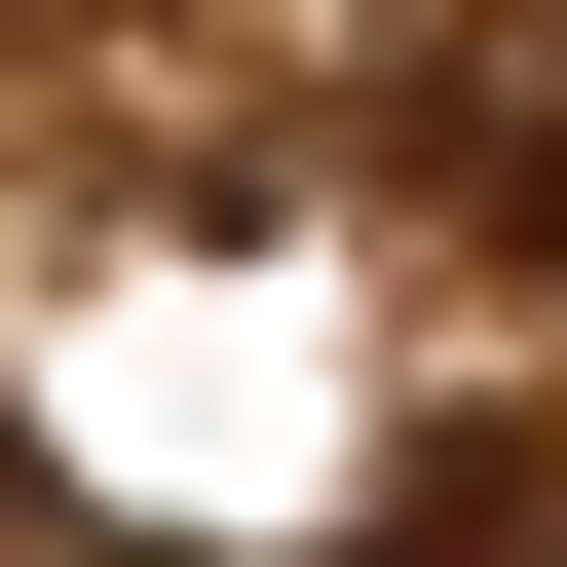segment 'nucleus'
Segmentation results:
<instances>
[{
    "label": "nucleus",
    "mask_w": 567,
    "mask_h": 567,
    "mask_svg": "<svg viewBox=\"0 0 567 567\" xmlns=\"http://www.w3.org/2000/svg\"><path fill=\"white\" fill-rule=\"evenodd\" d=\"M454 567H492V529H454Z\"/></svg>",
    "instance_id": "f03ea898"
},
{
    "label": "nucleus",
    "mask_w": 567,
    "mask_h": 567,
    "mask_svg": "<svg viewBox=\"0 0 567 567\" xmlns=\"http://www.w3.org/2000/svg\"><path fill=\"white\" fill-rule=\"evenodd\" d=\"M454 189L567 265V0H492V39H454Z\"/></svg>",
    "instance_id": "f257e3e1"
}]
</instances>
